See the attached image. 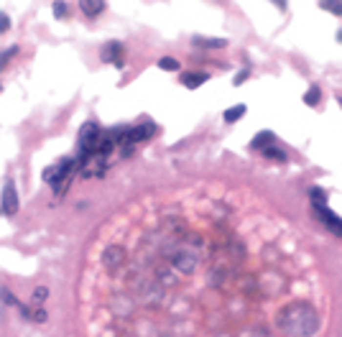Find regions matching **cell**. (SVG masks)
<instances>
[{
	"label": "cell",
	"instance_id": "6da1fadb",
	"mask_svg": "<svg viewBox=\"0 0 342 337\" xmlns=\"http://www.w3.org/2000/svg\"><path fill=\"white\" fill-rule=\"evenodd\" d=\"M329 296L301 230L245 189L148 192L87 248V337H322Z\"/></svg>",
	"mask_w": 342,
	"mask_h": 337
},
{
	"label": "cell",
	"instance_id": "7a4b0ae2",
	"mask_svg": "<svg viewBox=\"0 0 342 337\" xmlns=\"http://www.w3.org/2000/svg\"><path fill=\"white\" fill-rule=\"evenodd\" d=\"M77 159H59L54 166H49L46 171H43V182H49L54 187L56 194H62L66 187L72 182V174L77 171Z\"/></svg>",
	"mask_w": 342,
	"mask_h": 337
},
{
	"label": "cell",
	"instance_id": "3957f363",
	"mask_svg": "<svg viewBox=\"0 0 342 337\" xmlns=\"http://www.w3.org/2000/svg\"><path fill=\"white\" fill-rule=\"evenodd\" d=\"M21 207V202H18V192H16V182L13 179H8L5 187H3V194H0V210H3V215H16Z\"/></svg>",
	"mask_w": 342,
	"mask_h": 337
},
{
	"label": "cell",
	"instance_id": "277c9868",
	"mask_svg": "<svg viewBox=\"0 0 342 337\" xmlns=\"http://www.w3.org/2000/svg\"><path fill=\"white\" fill-rule=\"evenodd\" d=\"M314 215H317V220H322V222L327 225V230H332L335 235H340V238H342V220L335 215V212H329L327 205L314 207Z\"/></svg>",
	"mask_w": 342,
	"mask_h": 337
},
{
	"label": "cell",
	"instance_id": "5b68a950",
	"mask_svg": "<svg viewBox=\"0 0 342 337\" xmlns=\"http://www.w3.org/2000/svg\"><path fill=\"white\" fill-rule=\"evenodd\" d=\"M100 59L105 64H115V66H123V43L120 41H107L100 51Z\"/></svg>",
	"mask_w": 342,
	"mask_h": 337
},
{
	"label": "cell",
	"instance_id": "8992f818",
	"mask_svg": "<svg viewBox=\"0 0 342 337\" xmlns=\"http://www.w3.org/2000/svg\"><path fill=\"white\" fill-rule=\"evenodd\" d=\"M210 80V74L207 72H184V74H181V84H184V87H189V89H197L199 84H204V82H207Z\"/></svg>",
	"mask_w": 342,
	"mask_h": 337
},
{
	"label": "cell",
	"instance_id": "52a82bcc",
	"mask_svg": "<svg viewBox=\"0 0 342 337\" xmlns=\"http://www.w3.org/2000/svg\"><path fill=\"white\" fill-rule=\"evenodd\" d=\"M79 8H82L85 16H92V18H95V16H100L107 5L102 3V0H82V3H79Z\"/></svg>",
	"mask_w": 342,
	"mask_h": 337
},
{
	"label": "cell",
	"instance_id": "ba28073f",
	"mask_svg": "<svg viewBox=\"0 0 342 337\" xmlns=\"http://www.w3.org/2000/svg\"><path fill=\"white\" fill-rule=\"evenodd\" d=\"M271 143H273V133H271V130H263V133H258V136L253 138L250 148H256V151H266Z\"/></svg>",
	"mask_w": 342,
	"mask_h": 337
},
{
	"label": "cell",
	"instance_id": "9c48e42d",
	"mask_svg": "<svg viewBox=\"0 0 342 337\" xmlns=\"http://www.w3.org/2000/svg\"><path fill=\"white\" fill-rule=\"evenodd\" d=\"M192 41H194L197 46H204V49H225L227 46L225 39H202V36H194Z\"/></svg>",
	"mask_w": 342,
	"mask_h": 337
},
{
	"label": "cell",
	"instance_id": "30bf717a",
	"mask_svg": "<svg viewBox=\"0 0 342 337\" xmlns=\"http://www.w3.org/2000/svg\"><path fill=\"white\" fill-rule=\"evenodd\" d=\"M319 100H322V89H319L317 84H312L309 89H306V95H304V105L314 107V105H319Z\"/></svg>",
	"mask_w": 342,
	"mask_h": 337
},
{
	"label": "cell",
	"instance_id": "8fae6325",
	"mask_svg": "<svg viewBox=\"0 0 342 337\" xmlns=\"http://www.w3.org/2000/svg\"><path fill=\"white\" fill-rule=\"evenodd\" d=\"M245 115V105H235L230 110H225V123H237Z\"/></svg>",
	"mask_w": 342,
	"mask_h": 337
},
{
	"label": "cell",
	"instance_id": "7c38bea8",
	"mask_svg": "<svg viewBox=\"0 0 342 337\" xmlns=\"http://www.w3.org/2000/svg\"><path fill=\"white\" fill-rule=\"evenodd\" d=\"M309 199H312V207L327 205V194H324V189H319V187H312V192H309Z\"/></svg>",
	"mask_w": 342,
	"mask_h": 337
},
{
	"label": "cell",
	"instance_id": "4fadbf2b",
	"mask_svg": "<svg viewBox=\"0 0 342 337\" xmlns=\"http://www.w3.org/2000/svg\"><path fill=\"white\" fill-rule=\"evenodd\" d=\"M158 66L166 72H179V62L174 59V56H164V59H158Z\"/></svg>",
	"mask_w": 342,
	"mask_h": 337
},
{
	"label": "cell",
	"instance_id": "5bb4252c",
	"mask_svg": "<svg viewBox=\"0 0 342 337\" xmlns=\"http://www.w3.org/2000/svg\"><path fill=\"white\" fill-rule=\"evenodd\" d=\"M0 299H3V301H5V304H10V307H21V301H18V299H16L13 294H10V291H8L5 286H3V289H0Z\"/></svg>",
	"mask_w": 342,
	"mask_h": 337
},
{
	"label": "cell",
	"instance_id": "9a60e30c",
	"mask_svg": "<svg viewBox=\"0 0 342 337\" xmlns=\"http://www.w3.org/2000/svg\"><path fill=\"white\" fill-rule=\"evenodd\" d=\"M16 54H18V46H10V49H5L3 54H0V72H3V66L8 64V59H13Z\"/></svg>",
	"mask_w": 342,
	"mask_h": 337
},
{
	"label": "cell",
	"instance_id": "2e32d148",
	"mask_svg": "<svg viewBox=\"0 0 342 337\" xmlns=\"http://www.w3.org/2000/svg\"><path fill=\"white\" fill-rule=\"evenodd\" d=\"M268 159H276V161H286V153H283L281 148H273V146H268V148L263 151Z\"/></svg>",
	"mask_w": 342,
	"mask_h": 337
},
{
	"label": "cell",
	"instance_id": "e0dca14e",
	"mask_svg": "<svg viewBox=\"0 0 342 337\" xmlns=\"http://www.w3.org/2000/svg\"><path fill=\"white\" fill-rule=\"evenodd\" d=\"M46 299H49V289L46 286H39L36 291H33V301H36V304H43Z\"/></svg>",
	"mask_w": 342,
	"mask_h": 337
},
{
	"label": "cell",
	"instance_id": "ac0fdd59",
	"mask_svg": "<svg viewBox=\"0 0 342 337\" xmlns=\"http://www.w3.org/2000/svg\"><path fill=\"white\" fill-rule=\"evenodd\" d=\"M319 5L324 10H329V13H335V16H342V3H327L324 0V3H319Z\"/></svg>",
	"mask_w": 342,
	"mask_h": 337
},
{
	"label": "cell",
	"instance_id": "d6986e66",
	"mask_svg": "<svg viewBox=\"0 0 342 337\" xmlns=\"http://www.w3.org/2000/svg\"><path fill=\"white\" fill-rule=\"evenodd\" d=\"M8 28H10V18H8V13L0 10V33H5Z\"/></svg>",
	"mask_w": 342,
	"mask_h": 337
},
{
	"label": "cell",
	"instance_id": "ffe728a7",
	"mask_svg": "<svg viewBox=\"0 0 342 337\" xmlns=\"http://www.w3.org/2000/svg\"><path fill=\"white\" fill-rule=\"evenodd\" d=\"M51 8H54V16H56V18H64V16H66V5H64V3H54Z\"/></svg>",
	"mask_w": 342,
	"mask_h": 337
},
{
	"label": "cell",
	"instance_id": "44dd1931",
	"mask_svg": "<svg viewBox=\"0 0 342 337\" xmlns=\"http://www.w3.org/2000/svg\"><path fill=\"white\" fill-rule=\"evenodd\" d=\"M248 77H250V69H243V72H240V74H237V77H235V80H233V82H235V84H243V82L248 80Z\"/></svg>",
	"mask_w": 342,
	"mask_h": 337
},
{
	"label": "cell",
	"instance_id": "7402d4cb",
	"mask_svg": "<svg viewBox=\"0 0 342 337\" xmlns=\"http://www.w3.org/2000/svg\"><path fill=\"white\" fill-rule=\"evenodd\" d=\"M46 317H49V314L43 312V309H36V312H33V319H36V322H46Z\"/></svg>",
	"mask_w": 342,
	"mask_h": 337
},
{
	"label": "cell",
	"instance_id": "603a6c76",
	"mask_svg": "<svg viewBox=\"0 0 342 337\" xmlns=\"http://www.w3.org/2000/svg\"><path fill=\"white\" fill-rule=\"evenodd\" d=\"M337 41H340V43H342V31H340V33H337Z\"/></svg>",
	"mask_w": 342,
	"mask_h": 337
},
{
	"label": "cell",
	"instance_id": "cb8c5ba5",
	"mask_svg": "<svg viewBox=\"0 0 342 337\" xmlns=\"http://www.w3.org/2000/svg\"><path fill=\"white\" fill-rule=\"evenodd\" d=\"M340 105H342V100H340Z\"/></svg>",
	"mask_w": 342,
	"mask_h": 337
},
{
	"label": "cell",
	"instance_id": "d4e9b609",
	"mask_svg": "<svg viewBox=\"0 0 342 337\" xmlns=\"http://www.w3.org/2000/svg\"><path fill=\"white\" fill-rule=\"evenodd\" d=\"M0 212H3V210H0Z\"/></svg>",
	"mask_w": 342,
	"mask_h": 337
}]
</instances>
